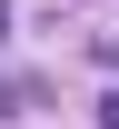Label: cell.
Returning a JSON list of instances; mask_svg holds the SVG:
<instances>
[{
    "instance_id": "6da1fadb",
    "label": "cell",
    "mask_w": 119,
    "mask_h": 129,
    "mask_svg": "<svg viewBox=\"0 0 119 129\" xmlns=\"http://www.w3.org/2000/svg\"><path fill=\"white\" fill-rule=\"evenodd\" d=\"M99 129H119V89H109V99H99Z\"/></svg>"
},
{
    "instance_id": "7a4b0ae2",
    "label": "cell",
    "mask_w": 119,
    "mask_h": 129,
    "mask_svg": "<svg viewBox=\"0 0 119 129\" xmlns=\"http://www.w3.org/2000/svg\"><path fill=\"white\" fill-rule=\"evenodd\" d=\"M0 30H10V10H0Z\"/></svg>"
}]
</instances>
